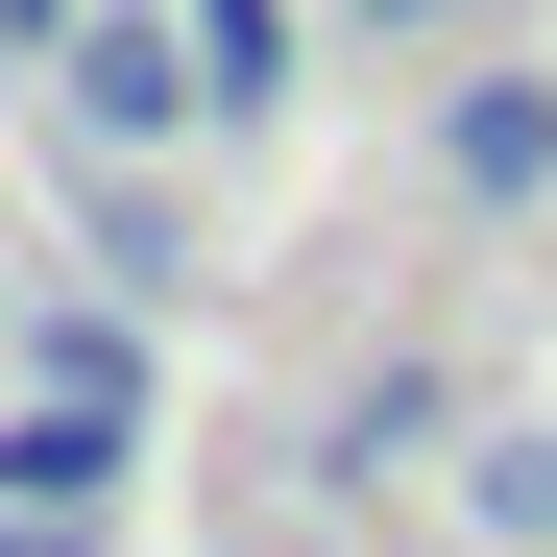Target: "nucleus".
I'll return each instance as SVG.
<instances>
[{"label":"nucleus","mask_w":557,"mask_h":557,"mask_svg":"<svg viewBox=\"0 0 557 557\" xmlns=\"http://www.w3.org/2000/svg\"><path fill=\"white\" fill-rule=\"evenodd\" d=\"M122 460H146L122 388H25V412H0V533H98V509H122Z\"/></svg>","instance_id":"nucleus-1"},{"label":"nucleus","mask_w":557,"mask_h":557,"mask_svg":"<svg viewBox=\"0 0 557 557\" xmlns=\"http://www.w3.org/2000/svg\"><path fill=\"white\" fill-rule=\"evenodd\" d=\"M73 122H98V146H170V122H195V25H146V0L73 25Z\"/></svg>","instance_id":"nucleus-2"},{"label":"nucleus","mask_w":557,"mask_h":557,"mask_svg":"<svg viewBox=\"0 0 557 557\" xmlns=\"http://www.w3.org/2000/svg\"><path fill=\"white\" fill-rule=\"evenodd\" d=\"M436 146H460V195H557V98H533V73H460Z\"/></svg>","instance_id":"nucleus-3"},{"label":"nucleus","mask_w":557,"mask_h":557,"mask_svg":"<svg viewBox=\"0 0 557 557\" xmlns=\"http://www.w3.org/2000/svg\"><path fill=\"white\" fill-rule=\"evenodd\" d=\"M460 509H485V557H557V436H485V460H460Z\"/></svg>","instance_id":"nucleus-4"},{"label":"nucleus","mask_w":557,"mask_h":557,"mask_svg":"<svg viewBox=\"0 0 557 557\" xmlns=\"http://www.w3.org/2000/svg\"><path fill=\"white\" fill-rule=\"evenodd\" d=\"M170 25H195V98H267L292 73V0H170Z\"/></svg>","instance_id":"nucleus-5"},{"label":"nucleus","mask_w":557,"mask_h":557,"mask_svg":"<svg viewBox=\"0 0 557 557\" xmlns=\"http://www.w3.org/2000/svg\"><path fill=\"white\" fill-rule=\"evenodd\" d=\"M363 25H412V0H363Z\"/></svg>","instance_id":"nucleus-6"}]
</instances>
